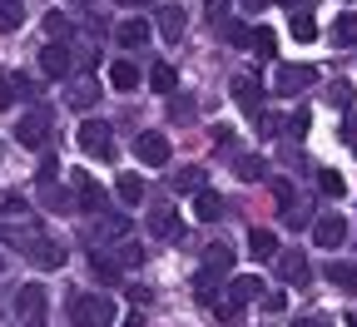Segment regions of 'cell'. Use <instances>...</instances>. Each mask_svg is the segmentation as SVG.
Wrapping results in <instances>:
<instances>
[{
	"mask_svg": "<svg viewBox=\"0 0 357 327\" xmlns=\"http://www.w3.org/2000/svg\"><path fill=\"white\" fill-rule=\"evenodd\" d=\"M6 238L35 263V268H45V273H55V268H65V258H70V248L60 243V238H50V233H40L35 223L30 228H15V233H6Z\"/></svg>",
	"mask_w": 357,
	"mask_h": 327,
	"instance_id": "obj_1",
	"label": "cell"
},
{
	"mask_svg": "<svg viewBox=\"0 0 357 327\" xmlns=\"http://www.w3.org/2000/svg\"><path fill=\"white\" fill-rule=\"evenodd\" d=\"M70 317H75V327H114L119 307L105 293H89V298H70Z\"/></svg>",
	"mask_w": 357,
	"mask_h": 327,
	"instance_id": "obj_2",
	"label": "cell"
},
{
	"mask_svg": "<svg viewBox=\"0 0 357 327\" xmlns=\"http://www.w3.org/2000/svg\"><path fill=\"white\" fill-rule=\"evenodd\" d=\"M149 238L184 243V218H178V208H174V204H154V208H149Z\"/></svg>",
	"mask_w": 357,
	"mask_h": 327,
	"instance_id": "obj_3",
	"label": "cell"
},
{
	"mask_svg": "<svg viewBox=\"0 0 357 327\" xmlns=\"http://www.w3.org/2000/svg\"><path fill=\"white\" fill-rule=\"evenodd\" d=\"M312 79H318V70H312V65H278V70H273V95L293 100V95H303Z\"/></svg>",
	"mask_w": 357,
	"mask_h": 327,
	"instance_id": "obj_4",
	"label": "cell"
},
{
	"mask_svg": "<svg viewBox=\"0 0 357 327\" xmlns=\"http://www.w3.org/2000/svg\"><path fill=\"white\" fill-rule=\"evenodd\" d=\"M100 95H105V84H100L95 75H75V79L65 84V105H70V109H95Z\"/></svg>",
	"mask_w": 357,
	"mask_h": 327,
	"instance_id": "obj_5",
	"label": "cell"
},
{
	"mask_svg": "<svg viewBox=\"0 0 357 327\" xmlns=\"http://www.w3.org/2000/svg\"><path fill=\"white\" fill-rule=\"evenodd\" d=\"M79 149L109 159V154H114V134H109V124H105V119H84V124H79Z\"/></svg>",
	"mask_w": 357,
	"mask_h": 327,
	"instance_id": "obj_6",
	"label": "cell"
},
{
	"mask_svg": "<svg viewBox=\"0 0 357 327\" xmlns=\"http://www.w3.org/2000/svg\"><path fill=\"white\" fill-rule=\"evenodd\" d=\"M40 70L45 75H50V79H75V50H70V45H45V50H40Z\"/></svg>",
	"mask_w": 357,
	"mask_h": 327,
	"instance_id": "obj_7",
	"label": "cell"
},
{
	"mask_svg": "<svg viewBox=\"0 0 357 327\" xmlns=\"http://www.w3.org/2000/svg\"><path fill=\"white\" fill-rule=\"evenodd\" d=\"M312 243L318 248H342L347 243V218L342 213H323L318 223H312Z\"/></svg>",
	"mask_w": 357,
	"mask_h": 327,
	"instance_id": "obj_8",
	"label": "cell"
},
{
	"mask_svg": "<svg viewBox=\"0 0 357 327\" xmlns=\"http://www.w3.org/2000/svg\"><path fill=\"white\" fill-rule=\"evenodd\" d=\"M134 154H139L149 169H164V164H169V139H164L159 129H144L139 139H134Z\"/></svg>",
	"mask_w": 357,
	"mask_h": 327,
	"instance_id": "obj_9",
	"label": "cell"
},
{
	"mask_svg": "<svg viewBox=\"0 0 357 327\" xmlns=\"http://www.w3.org/2000/svg\"><path fill=\"white\" fill-rule=\"evenodd\" d=\"M229 95H234L248 114H258V109H263V79H258V75H234V79H229Z\"/></svg>",
	"mask_w": 357,
	"mask_h": 327,
	"instance_id": "obj_10",
	"label": "cell"
},
{
	"mask_svg": "<svg viewBox=\"0 0 357 327\" xmlns=\"http://www.w3.org/2000/svg\"><path fill=\"white\" fill-rule=\"evenodd\" d=\"M278 273H283V283H293V288H307V277H312V263H307V253H303V248H288V253H278Z\"/></svg>",
	"mask_w": 357,
	"mask_h": 327,
	"instance_id": "obj_11",
	"label": "cell"
},
{
	"mask_svg": "<svg viewBox=\"0 0 357 327\" xmlns=\"http://www.w3.org/2000/svg\"><path fill=\"white\" fill-rule=\"evenodd\" d=\"M154 25H159V35H164L169 45H178V40H184V25H189V10H184V6H174V0H169V6H159Z\"/></svg>",
	"mask_w": 357,
	"mask_h": 327,
	"instance_id": "obj_12",
	"label": "cell"
},
{
	"mask_svg": "<svg viewBox=\"0 0 357 327\" xmlns=\"http://www.w3.org/2000/svg\"><path fill=\"white\" fill-rule=\"evenodd\" d=\"M70 189L79 194V208H89V213H100V208H105V189H100V183L89 178L84 169H70Z\"/></svg>",
	"mask_w": 357,
	"mask_h": 327,
	"instance_id": "obj_13",
	"label": "cell"
},
{
	"mask_svg": "<svg viewBox=\"0 0 357 327\" xmlns=\"http://www.w3.org/2000/svg\"><path fill=\"white\" fill-rule=\"evenodd\" d=\"M45 134H50V114H45V109H30V114H25V119L15 124V139H20L25 149L45 144Z\"/></svg>",
	"mask_w": 357,
	"mask_h": 327,
	"instance_id": "obj_14",
	"label": "cell"
},
{
	"mask_svg": "<svg viewBox=\"0 0 357 327\" xmlns=\"http://www.w3.org/2000/svg\"><path fill=\"white\" fill-rule=\"evenodd\" d=\"M15 312L30 317V322H40V317H45V288H40V283H25V288L15 293Z\"/></svg>",
	"mask_w": 357,
	"mask_h": 327,
	"instance_id": "obj_15",
	"label": "cell"
},
{
	"mask_svg": "<svg viewBox=\"0 0 357 327\" xmlns=\"http://www.w3.org/2000/svg\"><path fill=\"white\" fill-rule=\"evenodd\" d=\"M234 243H204V268H213L218 277H229L234 273Z\"/></svg>",
	"mask_w": 357,
	"mask_h": 327,
	"instance_id": "obj_16",
	"label": "cell"
},
{
	"mask_svg": "<svg viewBox=\"0 0 357 327\" xmlns=\"http://www.w3.org/2000/svg\"><path fill=\"white\" fill-rule=\"evenodd\" d=\"M114 45H124V50H139V45H149V20H124L119 30H114Z\"/></svg>",
	"mask_w": 357,
	"mask_h": 327,
	"instance_id": "obj_17",
	"label": "cell"
},
{
	"mask_svg": "<svg viewBox=\"0 0 357 327\" xmlns=\"http://www.w3.org/2000/svg\"><path fill=\"white\" fill-rule=\"evenodd\" d=\"M139 79H144V75H139V65H134V60H114V65H109V84L119 89V95L139 89Z\"/></svg>",
	"mask_w": 357,
	"mask_h": 327,
	"instance_id": "obj_18",
	"label": "cell"
},
{
	"mask_svg": "<svg viewBox=\"0 0 357 327\" xmlns=\"http://www.w3.org/2000/svg\"><path fill=\"white\" fill-rule=\"evenodd\" d=\"M114 194H119L124 208H139V204H144V178H139V174H119V178H114Z\"/></svg>",
	"mask_w": 357,
	"mask_h": 327,
	"instance_id": "obj_19",
	"label": "cell"
},
{
	"mask_svg": "<svg viewBox=\"0 0 357 327\" xmlns=\"http://www.w3.org/2000/svg\"><path fill=\"white\" fill-rule=\"evenodd\" d=\"M223 298H229V303H238V307H243V303H253V298H263V277H234Z\"/></svg>",
	"mask_w": 357,
	"mask_h": 327,
	"instance_id": "obj_20",
	"label": "cell"
},
{
	"mask_svg": "<svg viewBox=\"0 0 357 327\" xmlns=\"http://www.w3.org/2000/svg\"><path fill=\"white\" fill-rule=\"evenodd\" d=\"M248 253H253L258 263L278 258V238H273V233H268V228H253V233H248Z\"/></svg>",
	"mask_w": 357,
	"mask_h": 327,
	"instance_id": "obj_21",
	"label": "cell"
},
{
	"mask_svg": "<svg viewBox=\"0 0 357 327\" xmlns=\"http://www.w3.org/2000/svg\"><path fill=\"white\" fill-rule=\"evenodd\" d=\"M194 213H199L204 223H218V218H223V199H218L213 189H199V194H194Z\"/></svg>",
	"mask_w": 357,
	"mask_h": 327,
	"instance_id": "obj_22",
	"label": "cell"
},
{
	"mask_svg": "<svg viewBox=\"0 0 357 327\" xmlns=\"http://www.w3.org/2000/svg\"><path fill=\"white\" fill-rule=\"evenodd\" d=\"M328 277H333V288L357 298V263H328Z\"/></svg>",
	"mask_w": 357,
	"mask_h": 327,
	"instance_id": "obj_23",
	"label": "cell"
},
{
	"mask_svg": "<svg viewBox=\"0 0 357 327\" xmlns=\"http://www.w3.org/2000/svg\"><path fill=\"white\" fill-rule=\"evenodd\" d=\"M100 238L124 243V238H129V218H124V213H100Z\"/></svg>",
	"mask_w": 357,
	"mask_h": 327,
	"instance_id": "obj_24",
	"label": "cell"
},
{
	"mask_svg": "<svg viewBox=\"0 0 357 327\" xmlns=\"http://www.w3.org/2000/svg\"><path fill=\"white\" fill-rule=\"evenodd\" d=\"M174 84H178V75H174V65H149V89L154 95H174Z\"/></svg>",
	"mask_w": 357,
	"mask_h": 327,
	"instance_id": "obj_25",
	"label": "cell"
},
{
	"mask_svg": "<svg viewBox=\"0 0 357 327\" xmlns=\"http://www.w3.org/2000/svg\"><path fill=\"white\" fill-rule=\"evenodd\" d=\"M218 30H223V40H229L234 50H253V30H248L243 20H223Z\"/></svg>",
	"mask_w": 357,
	"mask_h": 327,
	"instance_id": "obj_26",
	"label": "cell"
},
{
	"mask_svg": "<svg viewBox=\"0 0 357 327\" xmlns=\"http://www.w3.org/2000/svg\"><path fill=\"white\" fill-rule=\"evenodd\" d=\"M333 45H342V50H347V45H357V10H342V15H337V25H333Z\"/></svg>",
	"mask_w": 357,
	"mask_h": 327,
	"instance_id": "obj_27",
	"label": "cell"
},
{
	"mask_svg": "<svg viewBox=\"0 0 357 327\" xmlns=\"http://www.w3.org/2000/svg\"><path fill=\"white\" fill-rule=\"evenodd\" d=\"M234 174H238L243 183H258V178L268 174V164H263L258 154H238V159H234Z\"/></svg>",
	"mask_w": 357,
	"mask_h": 327,
	"instance_id": "obj_28",
	"label": "cell"
},
{
	"mask_svg": "<svg viewBox=\"0 0 357 327\" xmlns=\"http://www.w3.org/2000/svg\"><path fill=\"white\" fill-rule=\"evenodd\" d=\"M283 119H288V114H273V109H258V114H253V129H258L263 139H278V134H283Z\"/></svg>",
	"mask_w": 357,
	"mask_h": 327,
	"instance_id": "obj_29",
	"label": "cell"
},
{
	"mask_svg": "<svg viewBox=\"0 0 357 327\" xmlns=\"http://www.w3.org/2000/svg\"><path fill=\"white\" fill-rule=\"evenodd\" d=\"M318 189H323L328 199H342V194H347V178H342L337 169H318Z\"/></svg>",
	"mask_w": 357,
	"mask_h": 327,
	"instance_id": "obj_30",
	"label": "cell"
},
{
	"mask_svg": "<svg viewBox=\"0 0 357 327\" xmlns=\"http://www.w3.org/2000/svg\"><path fill=\"white\" fill-rule=\"evenodd\" d=\"M307 129H312V119H307V109H293V114L283 119V134L293 139V144H298V139H307Z\"/></svg>",
	"mask_w": 357,
	"mask_h": 327,
	"instance_id": "obj_31",
	"label": "cell"
},
{
	"mask_svg": "<svg viewBox=\"0 0 357 327\" xmlns=\"http://www.w3.org/2000/svg\"><path fill=\"white\" fill-rule=\"evenodd\" d=\"M25 25V6H20V0H6V6H0V30H20Z\"/></svg>",
	"mask_w": 357,
	"mask_h": 327,
	"instance_id": "obj_32",
	"label": "cell"
},
{
	"mask_svg": "<svg viewBox=\"0 0 357 327\" xmlns=\"http://www.w3.org/2000/svg\"><path fill=\"white\" fill-rule=\"evenodd\" d=\"M253 55H263V60H273V55H278V35L268 30V25L253 30Z\"/></svg>",
	"mask_w": 357,
	"mask_h": 327,
	"instance_id": "obj_33",
	"label": "cell"
},
{
	"mask_svg": "<svg viewBox=\"0 0 357 327\" xmlns=\"http://www.w3.org/2000/svg\"><path fill=\"white\" fill-rule=\"evenodd\" d=\"M174 189H178V194H189V189L199 194V189H204V169H178V174H174Z\"/></svg>",
	"mask_w": 357,
	"mask_h": 327,
	"instance_id": "obj_34",
	"label": "cell"
},
{
	"mask_svg": "<svg viewBox=\"0 0 357 327\" xmlns=\"http://www.w3.org/2000/svg\"><path fill=\"white\" fill-rule=\"evenodd\" d=\"M293 40H318V20L307 10H293Z\"/></svg>",
	"mask_w": 357,
	"mask_h": 327,
	"instance_id": "obj_35",
	"label": "cell"
},
{
	"mask_svg": "<svg viewBox=\"0 0 357 327\" xmlns=\"http://www.w3.org/2000/svg\"><path fill=\"white\" fill-rule=\"evenodd\" d=\"M79 199H70V189H45V208L50 213H70Z\"/></svg>",
	"mask_w": 357,
	"mask_h": 327,
	"instance_id": "obj_36",
	"label": "cell"
},
{
	"mask_svg": "<svg viewBox=\"0 0 357 327\" xmlns=\"http://www.w3.org/2000/svg\"><path fill=\"white\" fill-rule=\"evenodd\" d=\"M114 258H119V268H139V263H144V248H139V243H134V238H124Z\"/></svg>",
	"mask_w": 357,
	"mask_h": 327,
	"instance_id": "obj_37",
	"label": "cell"
},
{
	"mask_svg": "<svg viewBox=\"0 0 357 327\" xmlns=\"http://www.w3.org/2000/svg\"><path fill=\"white\" fill-rule=\"evenodd\" d=\"M213 288H218V273H213V268H199V277H194V293H199L204 303H213Z\"/></svg>",
	"mask_w": 357,
	"mask_h": 327,
	"instance_id": "obj_38",
	"label": "cell"
},
{
	"mask_svg": "<svg viewBox=\"0 0 357 327\" xmlns=\"http://www.w3.org/2000/svg\"><path fill=\"white\" fill-rule=\"evenodd\" d=\"M20 100V75H0V109H10Z\"/></svg>",
	"mask_w": 357,
	"mask_h": 327,
	"instance_id": "obj_39",
	"label": "cell"
},
{
	"mask_svg": "<svg viewBox=\"0 0 357 327\" xmlns=\"http://www.w3.org/2000/svg\"><path fill=\"white\" fill-rule=\"evenodd\" d=\"M70 30H75V25H70L65 10H50V15H45V35H55V40H60V35H70Z\"/></svg>",
	"mask_w": 357,
	"mask_h": 327,
	"instance_id": "obj_40",
	"label": "cell"
},
{
	"mask_svg": "<svg viewBox=\"0 0 357 327\" xmlns=\"http://www.w3.org/2000/svg\"><path fill=\"white\" fill-rule=\"evenodd\" d=\"M268 194L278 199V208H293V183L288 178H268Z\"/></svg>",
	"mask_w": 357,
	"mask_h": 327,
	"instance_id": "obj_41",
	"label": "cell"
},
{
	"mask_svg": "<svg viewBox=\"0 0 357 327\" xmlns=\"http://www.w3.org/2000/svg\"><path fill=\"white\" fill-rule=\"evenodd\" d=\"M169 109H174V119H184V124H189L199 105H194V100H184V95H174V100H169Z\"/></svg>",
	"mask_w": 357,
	"mask_h": 327,
	"instance_id": "obj_42",
	"label": "cell"
},
{
	"mask_svg": "<svg viewBox=\"0 0 357 327\" xmlns=\"http://www.w3.org/2000/svg\"><path fill=\"white\" fill-rule=\"evenodd\" d=\"M263 312H288V293H263Z\"/></svg>",
	"mask_w": 357,
	"mask_h": 327,
	"instance_id": "obj_43",
	"label": "cell"
},
{
	"mask_svg": "<svg viewBox=\"0 0 357 327\" xmlns=\"http://www.w3.org/2000/svg\"><path fill=\"white\" fill-rule=\"evenodd\" d=\"M129 303H134V307H149V303H154V293H149L144 283H129Z\"/></svg>",
	"mask_w": 357,
	"mask_h": 327,
	"instance_id": "obj_44",
	"label": "cell"
},
{
	"mask_svg": "<svg viewBox=\"0 0 357 327\" xmlns=\"http://www.w3.org/2000/svg\"><path fill=\"white\" fill-rule=\"evenodd\" d=\"M293 327H333V317H323V312H303V317H293Z\"/></svg>",
	"mask_w": 357,
	"mask_h": 327,
	"instance_id": "obj_45",
	"label": "cell"
},
{
	"mask_svg": "<svg viewBox=\"0 0 357 327\" xmlns=\"http://www.w3.org/2000/svg\"><path fill=\"white\" fill-rule=\"evenodd\" d=\"M0 213H25V199L20 194H0Z\"/></svg>",
	"mask_w": 357,
	"mask_h": 327,
	"instance_id": "obj_46",
	"label": "cell"
},
{
	"mask_svg": "<svg viewBox=\"0 0 357 327\" xmlns=\"http://www.w3.org/2000/svg\"><path fill=\"white\" fill-rule=\"evenodd\" d=\"M283 223H288V228H303V223H307V208H298V204L283 208Z\"/></svg>",
	"mask_w": 357,
	"mask_h": 327,
	"instance_id": "obj_47",
	"label": "cell"
},
{
	"mask_svg": "<svg viewBox=\"0 0 357 327\" xmlns=\"http://www.w3.org/2000/svg\"><path fill=\"white\" fill-rule=\"evenodd\" d=\"M328 100H333V105H352V84H333Z\"/></svg>",
	"mask_w": 357,
	"mask_h": 327,
	"instance_id": "obj_48",
	"label": "cell"
},
{
	"mask_svg": "<svg viewBox=\"0 0 357 327\" xmlns=\"http://www.w3.org/2000/svg\"><path fill=\"white\" fill-rule=\"evenodd\" d=\"M342 139H347V149H352V154H357V109H352V119H347V124H342Z\"/></svg>",
	"mask_w": 357,
	"mask_h": 327,
	"instance_id": "obj_49",
	"label": "cell"
},
{
	"mask_svg": "<svg viewBox=\"0 0 357 327\" xmlns=\"http://www.w3.org/2000/svg\"><path fill=\"white\" fill-rule=\"evenodd\" d=\"M268 6H273V0H238V10H243V15H263Z\"/></svg>",
	"mask_w": 357,
	"mask_h": 327,
	"instance_id": "obj_50",
	"label": "cell"
},
{
	"mask_svg": "<svg viewBox=\"0 0 357 327\" xmlns=\"http://www.w3.org/2000/svg\"><path fill=\"white\" fill-rule=\"evenodd\" d=\"M204 10H208V20L223 25V10H229V0H204Z\"/></svg>",
	"mask_w": 357,
	"mask_h": 327,
	"instance_id": "obj_51",
	"label": "cell"
},
{
	"mask_svg": "<svg viewBox=\"0 0 357 327\" xmlns=\"http://www.w3.org/2000/svg\"><path fill=\"white\" fill-rule=\"evenodd\" d=\"M55 174H60L55 159H45V164H40V183H55Z\"/></svg>",
	"mask_w": 357,
	"mask_h": 327,
	"instance_id": "obj_52",
	"label": "cell"
},
{
	"mask_svg": "<svg viewBox=\"0 0 357 327\" xmlns=\"http://www.w3.org/2000/svg\"><path fill=\"white\" fill-rule=\"evenodd\" d=\"M119 327H144V317H139V312H129V317H124Z\"/></svg>",
	"mask_w": 357,
	"mask_h": 327,
	"instance_id": "obj_53",
	"label": "cell"
},
{
	"mask_svg": "<svg viewBox=\"0 0 357 327\" xmlns=\"http://www.w3.org/2000/svg\"><path fill=\"white\" fill-rule=\"evenodd\" d=\"M283 6H293V10H303V6H307V0H283Z\"/></svg>",
	"mask_w": 357,
	"mask_h": 327,
	"instance_id": "obj_54",
	"label": "cell"
},
{
	"mask_svg": "<svg viewBox=\"0 0 357 327\" xmlns=\"http://www.w3.org/2000/svg\"><path fill=\"white\" fill-rule=\"evenodd\" d=\"M114 6H144V0H114Z\"/></svg>",
	"mask_w": 357,
	"mask_h": 327,
	"instance_id": "obj_55",
	"label": "cell"
},
{
	"mask_svg": "<svg viewBox=\"0 0 357 327\" xmlns=\"http://www.w3.org/2000/svg\"><path fill=\"white\" fill-rule=\"evenodd\" d=\"M347 327H357V317H347Z\"/></svg>",
	"mask_w": 357,
	"mask_h": 327,
	"instance_id": "obj_56",
	"label": "cell"
},
{
	"mask_svg": "<svg viewBox=\"0 0 357 327\" xmlns=\"http://www.w3.org/2000/svg\"><path fill=\"white\" fill-rule=\"evenodd\" d=\"M0 268H6V258H0Z\"/></svg>",
	"mask_w": 357,
	"mask_h": 327,
	"instance_id": "obj_57",
	"label": "cell"
},
{
	"mask_svg": "<svg viewBox=\"0 0 357 327\" xmlns=\"http://www.w3.org/2000/svg\"><path fill=\"white\" fill-rule=\"evenodd\" d=\"M0 6H6V0H0Z\"/></svg>",
	"mask_w": 357,
	"mask_h": 327,
	"instance_id": "obj_58",
	"label": "cell"
},
{
	"mask_svg": "<svg viewBox=\"0 0 357 327\" xmlns=\"http://www.w3.org/2000/svg\"><path fill=\"white\" fill-rule=\"evenodd\" d=\"M0 154H6V149H0Z\"/></svg>",
	"mask_w": 357,
	"mask_h": 327,
	"instance_id": "obj_59",
	"label": "cell"
}]
</instances>
